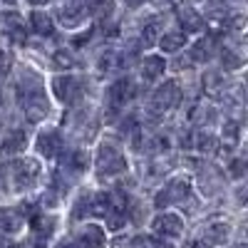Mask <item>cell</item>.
<instances>
[{"label": "cell", "mask_w": 248, "mask_h": 248, "mask_svg": "<svg viewBox=\"0 0 248 248\" xmlns=\"http://www.w3.org/2000/svg\"><path fill=\"white\" fill-rule=\"evenodd\" d=\"M94 167H97L99 176H114V174H122L124 169H127V159H124L122 144L117 139H105L99 144Z\"/></svg>", "instance_id": "cell-1"}, {"label": "cell", "mask_w": 248, "mask_h": 248, "mask_svg": "<svg viewBox=\"0 0 248 248\" xmlns=\"http://www.w3.org/2000/svg\"><path fill=\"white\" fill-rule=\"evenodd\" d=\"M179 102H181V90L176 82H164V85L156 87V92L152 94V112H159V114H167L171 109L179 107Z\"/></svg>", "instance_id": "cell-2"}, {"label": "cell", "mask_w": 248, "mask_h": 248, "mask_svg": "<svg viewBox=\"0 0 248 248\" xmlns=\"http://www.w3.org/2000/svg\"><path fill=\"white\" fill-rule=\"evenodd\" d=\"M10 174H13V181L17 189H28V186H32L40 176V161L37 159H15L10 164Z\"/></svg>", "instance_id": "cell-3"}, {"label": "cell", "mask_w": 248, "mask_h": 248, "mask_svg": "<svg viewBox=\"0 0 248 248\" xmlns=\"http://www.w3.org/2000/svg\"><path fill=\"white\" fill-rule=\"evenodd\" d=\"M189 196H191V186H189V181L181 179V176H176V179H171V181L156 194L154 203L159 206V209H164V206H169V203H184Z\"/></svg>", "instance_id": "cell-4"}, {"label": "cell", "mask_w": 248, "mask_h": 248, "mask_svg": "<svg viewBox=\"0 0 248 248\" xmlns=\"http://www.w3.org/2000/svg\"><path fill=\"white\" fill-rule=\"evenodd\" d=\"M152 231L167 241H174L184 233V221L179 214H159L154 221H152Z\"/></svg>", "instance_id": "cell-5"}, {"label": "cell", "mask_w": 248, "mask_h": 248, "mask_svg": "<svg viewBox=\"0 0 248 248\" xmlns=\"http://www.w3.org/2000/svg\"><path fill=\"white\" fill-rule=\"evenodd\" d=\"M134 92H137L134 82L127 79V77H122V79L112 82L109 90H107V107H109V109H122V107L134 97Z\"/></svg>", "instance_id": "cell-6"}, {"label": "cell", "mask_w": 248, "mask_h": 248, "mask_svg": "<svg viewBox=\"0 0 248 248\" xmlns=\"http://www.w3.org/2000/svg\"><path fill=\"white\" fill-rule=\"evenodd\" d=\"M79 79L72 77V75H60L52 79V94L60 99V102H65V105H72V102L79 97Z\"/></svg>", "instance_id": "cell-7"}, {"label": "cell", "mask_w": 248, "mask_h": 248, "mask_svg": "<svg viewBox=\"0 0 248 248\" xmlns=\"http://www.w3.org/2000/svg\"><path fill=\"white\" fill-rule=\"evenodd\" d=\"M137 52V50H134ZM134 52H129V50H117V47H112V50H105L99 55V70L102 72H114V70H124V67H129L132 65V57H134Z\"/></svg>", "instance_id": "cell-8"}, {"label": "cell", "mask_w": 248, "mask_h": 248, "mask_svg": "<svg viewBox=\"0 0 248 248\" xmlns=\"http://www.w3.org/2000/svg\"><path fill=\"white\" fill-rule=\"evenodd\" d=\"M90 15H87V5L85 3H70V5H62L57 10V20L65 28H79Z\"/></svg>", "instance_id": "cell-9"}, {"label": "cell", "mask_w": 248, "mask_h": 248, "mask_svg": "<svg viewBox=\"0 0 248 248\" xmlns=\"http://www.w3.org/2000/svg\"><path fill=\"white\" fill-rule=\"evenodd\" d=\"M87 169H90V154L82 152V149L72 152L65 161H62V174H67V181L77 179L79 174H85Z\"/></svg>", "instance_id": "cell-10"}, {"label": "cell", "mask_w": 248, "mask_h": 248, "mask_svg": "<svg viewBox=\"0 0 248 248\" xmlns=\"http://www.w3.org/2000/svg\"><path fill=\"white\" fill-rule=\"evenodd\" d=\"M176 15H179V23L184 32H201L206 20L201 13H196L191 5H176Z\"/></svg>", "instance_id": "cell-11"}, {"label": "cell", "mask_w": 248, "mask_h": 248, "mask_svg": "<svg viewBox=\"0 0 248 248\" xmlns=\"http://www.w3.org/2000/svg\"><path fill=\"white\" fill-rule=\"evenodd\" d=\"M3 23H5V35L10 37V43L25 45V40H28V25L23 23V17H20L17 13H8L3 17Z\"/></svg>", "instance_id": "cell-12"}, {"label": "cell", "mask_w": 248, "mask_h": 248, "mask_svg": "<svg viewBox=\"0 0 248 248\" xmlns=\"http://www.w3.org/2000/svg\"><path fill=\"white\" fill-rule=\"evenodd\" d=\"M214 55H216V35H206V37L196 40L189 50L191 62H209Z\"/></svg>", "instance_id": "cell-13"}, {"label": "cell", "mask_w": 248, "mask_h": 248, "mask_svg": "<svg viewBox=\"0 0 248 248\" xmlns=\"http://www.w3.org/2000/svg\"><path fill=\"white\" fill-rule=\"evenodd\" d=\"M79 248H105L107 246V238H105V231L99 229V226H85V229L79 231L77 241H75Z\"/></svg>", "instance_id": "cell-14"}, {"label": "cell", "mask_w": 248, "mask_h": 248, "mask_svg": "<svg viewBox=\"0 0 248 248\" xmlns=\"http://www.w3.org/2000/svg\"><path fill=\"white\" fill-rule=\"evenodd\" d=\"M60 147H62V139L55 129H47V132H40L37 137V152L47 156V159H55L60 154Z\"/></svg>", "instance_id": "cell-15"}, {"label": "cell", "mask_w": 248, "mask_h": 248, "mask_svg": "<svg viewBox=\"0 0 248 248\" xmlns=\"http://www.w3.org/2000/svg\"><path fill=\"white\" fill-rule=\"evenodd\" d=\"M23 107H25V117L30 122H43L47 114H50V102L45 94H40V97H30L23 102Z\"/></svg>", "instance_id": "cell-16"}, {"label": "cell", "mask_w": 248, "mask_h": 248, "mask_svg": "<svg viewBox=\"0 0 248 248\" xmlns=\"http://www.w3.org/2000/svg\"><path fill=\"white\" fill-rule=\"evenodd\" d=\"M164 70H167V62H164L161 55H149V57L141 60V77L144 79L154 82V79H159L164 75Z\"/></svg>", "instance_id": "cell-17"}, {"label": "cell", "mask_w": 248, "mask_h": 248, "mask_svg": "<svg viewBox=\"0 0 248 248\" xmlns=\"http://www.w3.org/2000/svg\"><path fill=\"white\" fill-rule=\"evenodd\" d=\"M203 90H206V94H209V97H223L226 90H229V82L223 79L221 72L209 70V72L203 75Z\"/></svg>", "instance_id": "cell-18"}, {"label": "cell", "mask_w": 248, "mask_h": 248, "mask_svg": "<svg viewBox=\"0 0 248 248\" xmlns=\"http://www.w3.org/2000/svg\"><path fill=\"white\" fill-rule=\"evenodd\" d=\"M25 147H28L25 132L15 129V132H10V134L3 139V144H0V152H3L5 156H15V154H20V152H25Z\"/></svg>", "instance_id": "cell-19"}, {"label": "cell", "mask_w": 248, "mask_h": 248, "mask_svg": "<svg viewBox=\"0 0 248 248\" xmlns=\"http://www.w3.org/2000/svg\"><path fill=\"white\" fill-rule=\"evenodd\" d=\"M25 223V216L17 209H3L0 211V231L3 233H17Z\"/></svg>", "instance_id": "cell-20"}, {"label": "cell", "mask_w": 248, "mask_h": 248, "mask_svg": "<svg viewBox=\"0 0 248 248\" xmlns=\"http://www.w3.org/2000/svg\"><path fill=\"white\" fill-rule=\"evenodd\" d=\"M189 147H194V149H199L201 154H209V152H214L218 144H216V137L211 134V132H206V129H199V132H191L189 134Z\"/></svg>", "instance_id": "cell-21"}, {"label": "cell", "mask_w": 248, "mask_h": 248, "mask_svg": "<svg viewBox=\"0 0 248 248\" xmlns=\"http://www.w3.org/2000/svg\"><path fill=\"white\" fill-rule=\"evenodd\" d=\"M156 43H159V47L164 50V52H179L184 45H186V32L184 30H171V32H164L159 40H156Z\"/></svg>", "instance_id": "cell-22"}, {"label": "cell", "mask_w": 248, "mask_h": 248, "mask_svg": "<svg viewBox=\"0 0 248 248\" xmlns=\"http://www.w3.org/2000/svg\"><path fill=\"white\" fill-rule=\"evenodd\" d=\"M30 30L32 32H37V35H52L55 32V25H52V20H50V15L47 13H43V10H32L30 13Z\"/></svg>", "instance_id": "cell-23"}, {"label": "cell", "mask_w": 248, "mask_h": 248, "mask_svg": "<svg viewBox=\"0 0 248 248\" xmlns=\"http://www.w3.org/2000/svg\"><path fill=\"white\" fill-rule=\"evenodd\" d=\"M216 107H211L209 102H199V105L191 109V114H189V119L194 122V124H199V127H206V124H211L214 119H216Z\"/></svg>", "instance_id": "cell-24"}, {"label": "cell", "mask_w": 248, "mask_h": 248, "mask_svg": "<svg viewBox=\"0 0 248 248\" xmlns=\"http://www.w3.org/2000/svg\"><path fill=\"white\" fill-rule=\"evenodd\" d=\"M229 236H231V226L223 223V221L206 226V243H226Z\"/></svg>", "instance_id": "cell-25"}, {"label": "cell", "mask_w": 248, "mask_h": 248, "mask_svg": "<svg viewBox=\"0 0 248 248\" xmlns=\"http://www.w3.org/2000/svg\"><path fill=\"white\" fill-rule=\"evenodd\" d=\"M112 13H114V0H90L87 5V15L94 20H109Z\"/></svg>", "instance_id": "cell-26"}, {"label": "cell", "mask_w": 248, "mask_h": 248, "mask_svg": "<svg viewBox=\"0 0 248 248\" xmlns=\"http://www.w3.org/2000/svg\"><path fill=\"white\" fill-rule=\"evenodd\" d=\"M159 30H161V17H152L147 20V25L141 28V43L144 45H154L156 40H159Z\"/></svg>", "instance_id": "cell-27"}, {"label": "cell", "mask_w": 248, "mask_h": 248, "mask_svg": "<svg viewBox=\"0 0 248 248\" xmlns=\"http://www.w3.org/2000/svg\"><path fill=\"white\" fill-rule=\"evenodd\" d=\"M238 134H241V127H238V124L236 122H229V124H226V127H223V149L226 152H231V149H236V144H238Z\"/></svg>", "instance_id": "cell-28"}, {"label": "cell", "mask_w": 248, "mask_h": 248, "mask_svg": "<svg viewBox=\"0 0 248 248\" xmlns=\"http://www.w3.org/2000/svg\"><path fill=\"white\" fill-rule=\"evenodd\" d=\"M90 214H92V194H82L79 201L75 203V218L90 216Z\"/></svg>", "instance_id": "cell-29"}, {"label": "cell", "mask_w": 248, "mask_h": 248, "mask_svg": "<svg viewBox=\"0 0 248 248\" xmlns=\"http://www.w3.org/2000/svg\"><path fill=\"white\" fill-rule=\"evenodd\" d=\"M221 60H223V67H229V70H241L243 67V57L233 50H223Z\"/></svg>", "instance_id": "cell-30"}, {"label": "cell", "mask_w": 248, "mask_h": 248, "mask_svg": "<svg viewBox=\"0 0 248 248\" xmlns=\"http://www.w3.org/2000/svg\"><path fill=\"white\" fill-rule=\"evenodd\" d=\"M52 62L57 67H62V70H70V67H75V57L67 52V50H57L55 55H52Z\"/></svg>", "instance_id": "cell-31"}, {"label": "cell", "mask_w": 248, "mask_h": 248, "mask_svg": "<svg viewBox=\"0 0 248 248\" xmlns=\"http://www.w3.org/2000/svg\"><path fill=\"white\" fill-rule=\"evenodd\" d=\"M129 248H167V246L154 241V238H147V236H137L129 241Z\"/></svg>", "instance_id": "cell-32"}, {"label": "cell", "mask_w": 248, "mask_h": 248, "mask_svg": "<svg viewBox=\"0 0 248 248\" xmlns=\"http://www.w3.org/2000/svg\"><path fill=\"white\" fill-rule=\"evenodd\" d=\"M10 65H13L10 50H3V47H0V75H8V72H10Z\"/></svg>", "instance_id": "cell-33"}, {"label": "cell", "mask_w": 248, "mask_h": 248, "mask_svg": "<svg viewBox=\"0 0 248 248\" xmlns=\"http://www.w3.org/2000/svg\"><path fill=\"white\" fill-rule=\"evenodd\" d=\"M92 37V30H87V32H82L79 37H75V45L79 47V45H85V40H90Z\"/></svg>", "instance_id": "cell-34"}, {"label": "cell", "mask_w": 248, "mask_h": 248, "mask_svg": "<svg viewBox=\"0 0 248 248\" xmlns=\"http://www.w3.org/2000/svg\"><path fill=\"white\" fill-rule=\"evenodd\" d=\"M186 248H211V243H206V241H191Z\"/></svg>", "instance_id": "cell-35"}, {"label": "cell", "mask_w": 248, "mask_h": 248, "mask_svg": "<svg viewBox=\"0 0 248 248\" xmlns=\"http://www.w3.org/2000/svg\"><path fill=\"white\" fill-rule=\"evenodd\" d=\"M57 248H77V243H75V241H60Z\"/></svg>", "instance_id": "cell-36"}, {"label": "cell", "mask_w": 248, "mask_h": 248, "mask_svg": "<svg viewBox=\"0 0 248 248\" xmlns=\"http://www.w3.org/2000/svg\"><path fill=\"white\" fill-rule=\"evenodd\" d=\"M5 186V167H0V189Z\"/></svg>", "instance_id": "cell-37"}, {"label": "cell", "mask_w": 248, "mask_h": 248, "mask_svg": "<svg viewBox=\"0 0 248 248\" xmlns=\"http://www.w3.org/2000/svg\"><path fill=\"white\" fill-rule=\"evenodd\" d=\"M25 3H28V5H45L47 0H25Z\"/></svg>", "instance_id": "cell-38"}, {"label": "cell", "mask_w": 248, "mask_h": 248, "mask_svg": "<svg viewBox=\"0 0 248 248\" xmlns=\"http://www.w3.org/2000/svg\"><path fill=\"white\" fill-rule=\"evenodd\" d=\"M0 248H13V243L8 238H0Z\"/></svg>", "instance_id": "cell-39"}, {"label": "cell", "mask_w": 248, "mask_h": 248, "mask_svg": "<svg viewBox=\"0 0 248 248\" xmlns=\"http://www.w3.org/2000/svg\"><path fill=\"white\" fill-rule=\"evenodd\" d=\"M231 248H246V246H231Z\"/></svg>", "instance_id": "cell-40"}, {"label": "cell", "mask_w": 248, "mask_h": 248, "mask_svg": "<svg viewBox=\"0 0 248 248\" xmlns=\"http://www.w3.org/2000/svg\"><path fill=\"white\" fill-rule=\"evenodd\" d=\"M174 5H179V0H174Z\"/></svg>", "instance_id": "cell-41"}]
</instances>
